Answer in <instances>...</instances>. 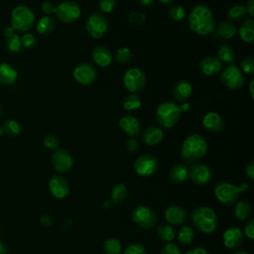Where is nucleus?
Masks as SVG:
<instances>
[{"label": "nucleus", "mask_w": 254, "mask_h": 254, "mask_svg": "<svg viewBox=\"0 0 254 254\" xmlns=\"http://www.w3.org/2000/svg\"><path fill=\"white\" fill-rule=\"evenodd\" d=\"M188 24L193 33L205 36L214 31L215 18L209 7L204 4H197L191 9L188 17Z\"/></svg>", "instance_id": "f257e3e1"}, {"label": "nucleus", "mask_w": 254, "mask_h": 254, "mask_svg": "<svg viewBox=\"0 0 254 254\" xmlns=\"http://www.w3.org/2000/svg\"><path fill=\"white\" fill-rule=\"evenodd\" d=\"M208 149L206 139L199 134H190L183 142L180 157L185 164H193L203 158Z\"/></svg>", "instance_id": "f03ea898"}, {"label": "nucleus", "mask_w": 254, "mask_h": 254, "mask_svg": "<svg viewBox=\"0 0 254 254\" xmlns=\"http://www.w3.org/2000/svg\"><path fill=\"white\" fill-rule=\"evenodd\" d=\"M249 190V185L243 183L240 186H235L228 182H218L213 187V193L216 199L224 205H232L237 200L241 193L246 192Z\"/></svg>", "instance_id": "7ed1b4c3"}, {"label": "nucleus", "mask_w": 254, "mask_h": 254, "mask_svg": "<svg viewBox=\"0 0 254 254\" xmlns=\"http://www.w3.org/2000/svg\"><path fill=\"white\" fill-rule=\"evenodd\" d=\"M190 221L191 224L200 232L209 234L216 229L217 215L211 207L200 205L191 211Z\"/></svg>", "instance_id": "20e7f679"}, {"label": "nucleus", "mask_w": 254, "mask_h": 254, "mask_svg": "<svg viewBox=\"0 0 254 254\" xmlns=\"http://www.w3.org/2000/svg\"><path fill=\"white\" fill-rule=\"evenodd\" d=\"M182 110L178 104L172 101L161 103L156 110V120L162 128H173L181 118Z\"/></svg>", "instance_id": "39448f33"}, {"label": "nucleus", "mask_w": 254, "mask_h": 254, "mask_svg": "<svg viewBox=\"0 0 254 254\" xmlns=\"http://www.w3.org/2000/svg\"><path fill=\"white\" fill-rule=\"evenodd\" d=\"M11 23L14 30L20 32L29 31L35 24V15L33 11L24 5L15 7L11 14Z\"/></svg>", "instance_id": "423d86ee"}, {"label": "nucleus", "mask_w": 254, "mask_h": 254, "mask_svg": "<svg viewBox=\"0 0 254 254\" xmlns=\"http://www.w3.org/2000/svg\"><path fill=\"white\" fill-rule=\"evenodd\" d=\"M56 17L63 23L70 24L75 22L81 15V8L80 5L75 1H64L61 2L55 8Z\"/></svg>", "instance_id": "0eeeda50"}, {"label": "nucleus", "mask_w": 254, "mask_h": 254, "mask_svg": "<svg viewBox=\"0 0 254 254\" xmlns=\"http://www.w3.org/2000/svg\"><path fill=\"white\" fill-rule=\"evenodd\" d=\"M123 83L128 91L131 93H138L146 86L147 78L145 72L138 67L129 68L124 73Z\"/></svg>", "instance_id": "6e6552de"}, {"label": "nucleus", "mask_w": 254, "mask_h": 254, "mask_svg": "<svg viewBox=\"0 0 254 254\" xmlns=\"http://www.w3.org/2000/svg\"><path fill=\"white\" fill-rule=\"evenodd\" d=\"M108 29V20L101 12H92L86 23L85 30L87 34L93 39H100Z\"/></svg>", "instance_id": "1a4fd4ad"}, {"label": "nucleus", "mask_w": 254, "mask_h": 254, "mask_svg": "<svg viewBox=\"0 0 254 254\" xmlns=\"http://www.w3.org/2000/svg\"><path fill=\"white\" fill-rule=\"evenodd\" d=\"M132 220L139 227L150 229L157 224L158 216L152 208L146 205H138L132 211Z\"/></svg>", "instance_id": "9d476101"}, {"label": "nucleus", "mask_w": 254, "mask_h": 254, "mask_svg": "<svg viewBox=\"0 0 254 254\" xmlns=\"http://www.w3.org/2000/svg\"><path fill=\"white\" fill-rule=\"evenodd\" d=\"M133 167L137 175L141 177H151L157 173L159 162L155 156L143 154L135 159Z\"/></svg>", "instance_id": "9b49d317"}, {"label": "nucleus", "mask_w": 254, "mask_h": 254, "mask_svg": "<svg viewBox=\"0 0 254 254\" xmlns=\"http://www.w3.org/2000/svg\"><path fill=\"white\" fill-rule=\"evenodd\" d=\"M220 81L229 89H238L244 84V75L240 68L230 64L220 73Z\"/></svg>", "instance_id": "f8f14e48"}, {"label": "nucleus", "mask_w": 254, "mask_h": 254, "mask_svg": "<svg viewBox=\"0 0 254 254\" xmlns=\"http://www.w3.org/2000/svg\"><path fill=\"white\" fill-rule=\"evenodd\" d=\"M189 179L195 185H206L212 179L211 169L203 163H193L189 169Z\"/></svg>", "instance_id": "ddd939ff"}, {"label": "nucleus", "mask_w": 254, "mask_h": 254, "mask_svg": "<svg viewBox=\"0 0 254 254\" xmlns=\"http://www.w3.org/2000/svg\"><path fill=\"white\" fill-rule=\"evenodd\" d=\"M52 165L58 173L68 172L73 165V158L71 154L64 149H57L51 158Z\"/></svg>", "instance_id": "4468645a"}, {"label": "nucleus", "mask_w": 254, "mask_h": 254, "mask_svg": "<svg viewBox=\"0 0 254 254\" xmlns=\"http://www.w3.org/2000/svg\"><path fill=\"white\" fill-rule=\"evenodd\" d=\"M74 80L81 85H88L92 83L97 75V71L94 65L88 63L78 64L72 71Z\"/></svg>", "instance_id": "2eb2a0df"}, {"label": "nucleus", "mask_w": 254, "mask_h": 254, "mask_svg": "<svg viewBox=\"0 0 254 254\" xmlns=\"http://www.w3.org/2000/svg\"><path fill=\"white\" fill-rule=\"evenodd\" d=\"M48 187L51 194L58 199H64L69 194L68 182L62 175H54L50 179Z\"/></svg>", "instance_id": "dca6fc26"}, {"label": "nucleus", "mask_w": 254, "mask_h": 254, "mask_svg": "<svg viewBox=\"0 0 254 254\" xmlns=\"http://www.w3.org/2000/svg\"><path fill=\"white\" fill-rule=\"evenodd\" d=\"M244 240V234L239 227L230 226L222 234L223 245L227 249H238Z\"/></svg>", "instance_id": "f3484780"}, {"label": "nucleus", "mask_w": 254, "mask_h": 254, "mask_svg": "<svg viewBox=\"0 0 254 254\" xmlns=\"http://www.w3.org/2000/svg\"><path fill=\"white\" fill-rule=\"evenodd\" d=\"M188 212L187 210L178 204L169 205L164 210V218L170 225H181L187 220Z\"/></svg>", "instance_id": "a211bd4d"}, {"label": "nucleus", "mask_w": 254, "mask_h": 254, "mask_svg": "<svg viewBox=\"0 0 254 254\" xmlns=\"http://www.w3.org/2000/svg\"><path fill=\"white\" fill-rule=\"evenodd\" d=\"M119 127L129 137L135 138L141 133V124L139 120L132 115H124L119 119Z\"/></svg>", "instance_id": "6ab92c4d"}, {"label": "nucleus", "mask_w": 254, "mask_h": 254, "mask_svg": "<svg viewBox=\"0 0 254 254\" xmlns=\"http://www.w3.org/2000/svg\"><path fill=\"white\" fill-rule=\"evenodd\" d=\"M202 126L210 133L219 132L224 126V120L220 114L211 111L206 113L202 118Z\"/></svg>", "instance_id": "aec40b11"}, {"label": "nucleus", "mask_w": 254, "mask_h": 254, "mask_svg": "<svg viewBox=\"0 0 254 254\" xmlns=\"http://www.w3.org/2000/svg\"><path fill=\"white\" fill-rule=\"evenodd\" d=\"M91 58L93 62L101 67H106L110 65L113 60L111 52L103 46H97L93 48L91 51Z\"/></svg>", "instance_id": "412c9836"}, {"label": "nucleus", "mask_w": 254, "mask_h": 254, "mask_svg": "<svg viewBox=\"0 0 254 254\" xmlns=\"http://www.w3.org/2000/svg\"><path fill=\"white\" fill-rule=\"evenodd\" d=\"M221 62L213 56L203 58L199 62V68L201 72L207 76L217 74L221 70Z\"/></svg>", "instance_id": "4be33fe9"}, {"label": "nucleus", "mask_w": 254, "mask_h": 254, "mask_svg": "<svg viewBox=\"0 0 254 254\" xmlns=\"http://www.w3.org/2000/svg\"><path fill=\"white\" fill-rule=\"evenodd\" d=\"M164 138V132L157 126H149L144 129L142 134V140L149 146H155L159 144Z\"/></svg>", "instance_id": "5701e85b"}, {"label": "nucleus", "mask_w": 254, "mask_h": 254, "mask_svg": "<svg viewBox=\"0 0 254 254\" xmlns=\"http://www.w3.org/2000/svg\"><path fill=\"white\" fill-rule=\"evenodd\" d=\"M18 71L7 63H0V83L11 85L16 82Z\"/></svg>", "instance_id": "b1692460"}, {"label": "nucleus", "mask_w": 254, "mask_h": 254, "mask_svg": "<svg viewBox=\"0 0 254 254\" xmlns=\"http://www.w3.org/2000/svg\"><path fill=\"white\" fill-rule=\"evenodd\" d=\"M192 92V87L190 83L187 80H180L176 83L174 90H173V96L177 101L185 102L186 99H188Z\"/></svg>", "instance_id": "393cba45"}, {"label": "nucleus", "mask_w": 254, "mask_h": 254, "mask_svg": "<svg viewBox=\"0 0 254 254\" xmlns=\"http://www.w3.org/2000/svg\"><path fill=\"white\" fill-rule=\"evenodd\" d=\"M238 34L244 43H251L254 39V20L252 18H246L243 20L238 29Z\"/></svg>", "instance_id": "a878e982"}, {"label": "nucleus", "mask_w": 254, "mask_h": 254, "mask_svg": "<svg viewBox=\"0 0 254 254\" xmlns=\"http://www.w3.org/2000/svg\"><path fill=\"white\" fill-rule=\"evenodd\" d=\"M234 204H235V206H234L233 213H234L235 218L239 221L248 220V218L250 217L251 211H252L250 202L245 199H240V200H237Z\"/></svg>", "instance_id": "bb28decb"}, {"label": "nucleus", "mask_w": 254, "mask_h": 254, "mask_svg": "<svg viewBox=\"0 0 254 254\" xmlns=\"http://www.w3.org/2000/svg\"><path fill=\"white\" fill-rule=\"evenodd\" d=\"M169 178L174 184H182L189 178V169L185 164H177L171 168Z\"/></svg>", "instance_id": "cd10ccee"}, {"label": "nucleus", "mask_w": 254, "mask_h": 254, "mask_svg": "<svg viewBox=\"0 0 254 254\" xmlns=\"http://www.w3.org/2000/svg\"><path fill=\"white\" fill-rule=\"evenodd\" d=\"M217 56H218L217 59L220 62L230 64L234 62V58H235L234 50L228 43H222L219 45L217 49Z\"/></svg>", "instance_id": "c85d7f7f"}, {"label": "nucleus", "mask_w": 254, "mask_h": 254, "mask_svg": "<svg viewBox=\"0 0 254 254\" xmlns=\"http://www.w3.org/2000/svg\"><path fill=\"white\" fill-rule=\"evenodd\" d=\"M37 32L41 35L51 34L56 28V21L51 16H43L37 23Z\"/></svg>", "instance_id": "c756f323"}, {"label": "nucleus", "mask_w": 254, "mask_h": 254, "mask_svg": "<svg viewBox=\"0 0 254 254\" xmlns=\"http://www.w3.org/2000/svg\"><path fill=\"white\" fill-rule=\"evenodd\" d=\"M216 33L221 38L232 39L237 33V28L232 22L223 21V22L219 23L218 26L216 27Z\"/></svg>", "instance_id": "7c9ffc66"}, {"label": "nucleus", "mask_w": 254, "mask_h": 254, "mask_svg": "<svg viewBox=\"0 0 254 254\" xmlns=\"http://www.w3.org/2000/svg\"><path fill=\"white\" fill-rule=\"evenodd\" d=\"M157 235L160 240L171 243L176 237V232L173 225H170L168 223H162L159 224V226L157 227Z\"/></svg>", "instance_id": "2f4dec72"}, {"label": "nucleus", "mask_w": 254, "mask_h": 254, "mask_svg": "<svg viewBox=\"0 0 254 254\" xmlns=\"http://www.w3.org/2000/svg\"><path fill=\"white\" fill-rule=\"evenodd\" d=\"M104 254H121L122 244L116 237L106 238L102 244Z\"/></svg>", "instance_id": "473e14b6"}, {"label": "nucleus", "mask_w": 254, "mask_h": 254, "mask_svg": "<svg viewBox=\"0 0 254 254\" xmlns=\"http://www.w3.org/2000/svg\"><path fill=\"white\" fill-rule=\"evenodd\" d=\"M127 196V188L124 184L122 183H118L116 185L113 186L111 192H110V197H111V201L113 203H121L125 200Z\"/></svg>", "instance_id": "72a5a7b5"}, {"label": "nucleus", "mask_w": 254, "mask_h": 254, "mask_svg": "<svg viewBox=\"0 0 254 254\" xmlns=\"http://www.w3.org/2000/svg\"><path fill=\"white\" fill-rule=\"evenodd\" d=\"M177 238L180 243L184 245H190L194 238L193 228L189 224L183 225L177 234Z\"/></svg>", "instance_id": "f704fd0d"}, {"label": "nucleus", "mask_w": 254, "mask_h": 254, "mask_svg": "<svg viewBox=\"0 0 254 254\" xmlns=\"http://www.w3.org/2000/svg\"><path fill=\"white\" fill-rule=\"evenodd\" d=\"M142 105V99L137 93H131L127 95L123 101V107L126 111L137 110Z\"/></svg>", "instance_id": "c9c22d12"}, {"label": "nucleus", "mask_w": 254, "mask_h": 254, "mask_svg": "<svg viewBox=\"0 0 254 254\" xmlns=\"http://www.w3.org/2000/svg\"><path fill=\"white\" fill-rule=\"evenodd\" d=\"M246 15H247V10H246V7L243 5H234L231 8H229L227 12L228 19L232 21L242 20L246 17Z\"/></svg>", "instance_id": "e433bc0d"}, {"label": "nucleus", "mask_w": 254, "mask_h": 254, "mask_svg": "<svg viewBox=\"0 0 254 254\" xmlns=\"http://www.w3.org/2000/svg\"><path fill=\"white\" fill-rule=\"evenodd\" d=\"M1 128H2V132L8 136H17L21 131V127L19 123L13 119L6 120Z\"/></svg>", "instance_id": "4c0bfd02"}, {"label": "nucleus", "mask_w": 254, "mask_h": 254, "mask_svg": "<svg viewBox=\"0 0 254 254\" xmlns=\"http://www.w3.org/2000/svg\"><path fill=\"white\" fill-rule=\"evenodd\" d=\"M6 48L11 53H19L22 49L21 38L17 34H14L11 37L7 38L6 39Z\"/></svg>", "instance_id": "58836bf2"}, {"label": "nucleus", "mask_w": 254, "mask_h": 254, "mask_svg": "<svg viewBox=\"0 0 254 254\" xmlns=\"http://www.w3.org/2000/svg\"><path fill=\"white\" fill-rule=\"evenodd\" d=\"M133 58V54L131 52V50L129 48H120L116 51L115 54V60L117 63L120 64H126L128 62H130Z\"/></svg>", "instance_id": "ea45409f"}, {"label": "nucleus", "mask_w": 254, "mask_h": 254, "mask_svg": "<svg viewBox=\"0 0 254 254\" xmlns=\"http://www.w3.org/2000/svg\"><path fill=\"white\" fill-rule=\"evenodd\" d=\"M168 14L170 16V18L175 21V22H180L185 18V9L180 6V5H172L169 10H168Z\"/></svg>", "instance_id": "a19ab883"}, {"label": "nucleus", "mask_w": 254, "mask_h": 254, "mask_svg": "<svg viewBox=\"0 0 254 254\" xmlns=\"http://www.w3.org/2000/svg\"><path fill=\"white\" fill-rule=\"evenodd\" d=\"M241 69L247 75L254 74V59L252 57H245L241 61Z\"/></svg>", "instance_id": "79ce46f5"}, {"label": "nucleus", "mask_w": 254, "mask_h": 254, "mask_svg": "<svg viewBox=\"0 0 254 254\" xmlns=\"http://www.w3.org/2000/svg\"><path fill=\"white\" fill-rule=\"evenodd\" d=\"M115 6H116V0H99L98 1L99 12L103 14L112 12Z\"/></svg>", "instance_id": "37998d69"}, {"label": "nucleus", "mask_w": 254, "mask_h": 254, "mask_svg": "<svg viewBox=\"0 0 254 254\" xmlns=\"http://www.w3.org/2000/svg\"><path fill=\"white\" fill-rule=\"evenodd\" d=\"M122 254H147V251L143 244L132 243L126 247Z\"/></svg>", "instance_id": "c03bdc74"}, {"label": "nucleus", "mask_w": 254, "mask_h": 254, "mask_svg": "<svg viewBox=\"0 0 254 254\" xmlns=\"http://www.w3.org/2000/svg\"><path fill=\"white\" fill-rule=\"evenodd\" d=\"M44 145L50 150H57L59 147V139L56 135L48 134L44 137Z\"/></svg>", "instance_id": "a18cd8bd"}, {"label": "nucleus", "mask_w": 254, "mask_h": 254, "mask_svg": "<svg viewBox=\"0 0 254 254\" xmlns=\"http://www.w3.org/2000/svg\"><path fill=\"white\" fill-rule=\"evenodd\" d=\"M21 44H22V47L31 49V48H34L36 46L37 39H36V37L33 34H29V33L28 34H24L21 37Z\"/></svg>", "instance_id": "49530a36"}, {"label": "nucleus", "mask_w": 254, "mask_h": 254, "mask_svg": "<svg viewBox=\"0 0 254 254\" xmlns=\"http://www.w3.org/2000/svg\"><path fill=\"white\" fill-rule=\"evenodd\" d=\"M145 19H146V16L139 12H132L128 15V20H129L130 24L141 25L145 22Z\"/></svg>", "instance_id": "de8ad7c7"}, {"label": "nucleus", "mask_w": 254, "mask_h": 254, "mask_svg": "<svg viewBox=\"0 0 254 254\" xmlns=\"http://www.w3.org/2000/svg\"><path fill=\"white\" fill-rule=\"evenodd\" d=\"M161 254H182L181 249L174 243H167L163 246Z\"/></svg>", "instance_id": "09e8293b"}, {"label": "nucleus", "mask_w": 254, "mask_h": 254, "mask_svg": "<svg viewBox=\"0 0 254 254\" xmlns=\"http://www.w3.org/2000/svg\"><path fill=\"white\" fill-rule=\"evenodd\" d=\"M243 234L249 239V240H252L254 238V219L251 218L249 219L245 226H244V230L242 231Z\"/></svg>", "instance_id": "8fccbe9b"}, {"label": "nucleus", "mask_w": 254, "mask_h": 254, "mask_svg": "<svg viewBox=\"0 0 254 254\" xmlns=\"http://www.w3.org/2000/svg\"><path fill=\"white\" fill-rule=\"evenodd\" d=\"M138 149H139L138 141L135 138L130 137V139H128L126 142V150L130 153H135L138 151Z\"/></svg>", "instance_id": "3c124183"}, {"label": "nucleus", "mask_w": 254, "mask_h": 254, "mask_svg": "<svg viewBox=\"0 0 254 254\" xmlns=\"http://www.w3.org/2000/svg\"><path fill=\"white\" fill-rule=\"evenodd\" d=\"M41 8H42V11H43L46 15L50 16L51 14H54L56 6H55L53 3L46 1V2H43V4H42V7H41Z\"/></svg>", "instance_id": "603ef678"}, {"label": "nucleus", "mask_w": 254, "mask_h": 254, "mask_svg": "<svg viewBox=\"0 0 254 254\" xmlns=\"http://www.w3.org/2000/svg\"><path fill=\"white\" fill-rule=\"evenodd\" d=\"M245 174L250 181L254 180V161H250L245 169Z\"/></svg>", "instance_id": "864d4df0"}, {"label": "nucleus", "mask_w": 254, "mask_h": 254, "mask_svg": "<svg viewBox=\"0 0 254 254\" xmlns=\"http://www.w3.org/2000/svg\"><path fill=\"white\" fill-rule=\"evenodd\" d=\"M185 254H209V252L203 247H194L188 250Z\"/></svg>", "instance_id": "5fc2aeb1"}, {"label": "nucleus", "mask_w": 254, "mask_h": 254, "mask_svg": "<svg viewBox=\"0 0 254 254\" xmlns=\"http://www.w3.org/2000/svg\"><path fill=\"white\" fill-rule=\"evenodd\" d=\"M40 222L44 226H50L53 223V219H52V217L49 214H43L40 217Z\"/></svg>", "instance_id": "6e6d98bb"}, {"label": "nucleus", "mask_w": 254, "mask_h": 254, "mask_svg": "<svg viewBox=\"0 0 254 254\" xmlns=\"http://www.w3.org/2000/svg\"><path fill=\"white\" fill-rule=\"evenodd\" d=\"M245 7L247 10V14H249L250 18L254 17V0H247V4Z\"/></svg>", "instance_id": "4d7b16f0"}, {"label": "nucleus", "mask_w": 254, "mask_h": 254, "mask_svg": "<svg viewBox=\"0 0 254 254\" xmlns=\"http://www.w3.org/2000/svg\"><path fill=\"white\" fill-rule=\"evenodd\" d=\"M14 31H15V30H14L12 27H7V28L4 30L3 34H4V36H5L6 39H7V38L11 37L12 35H14Z\"/></svg>", "instance_id": "13d9d810"}, {"label": "nucleus", "mask_w": 254, "mask_h": 254, "mask_svg": "<svg viewBox=\"0 0 254 254\" xmlns=\"http://www.w3.org/2000/svg\"><path fill=\"white\" fill-rule=\"evenodd\" d=\"M253 85H254V79H251V81L249 82V85H248V89H249L250 97H251L252 99L254 98V88H253Z\"/></svg>", "instance_id": "bf43d9fd"}, {"label": "nucleus", "mask_w": 254, "mask_h": 254, "mask_svg": "<svg viewBox=\"0 0 254 254\" xmlns=\"http://www.w3.org/2000/svg\"><path fill=\"white\" fill-rule=\"evenodd\" d=\"M138 1H139L140 4L143 5V6H150V5L153 3L154 0H138Z\"/></svg>", "instance_id": "052dcab7"}, {"label": "nucleus", "mask_w": 254, "mask_h": 254, "mask_svg": "<svg viewBox=\"0 0 254 254\" xmlns=\"http://www.w3.org/2000/svg\"><path fill=\"white\" fill-rule=\"evenodd\" d=\"M180 108H181L182 111H187L190 108V104L187 103V102H183V104L180 106Z\"/></svg>", "instance_id": "680f3d73"}, {"label": "nucleus", "mask_w": 254, "mask_h": 254, "mask_svg": "<svg viewBox=\"0 0 254 254\" xmlns=\"http://www.w3.org/2000/svg\"><path fill=\"white\" fill-rule=\"evenodd\" d=\"M0 254H7V249L1 241H0Z\"/></svg>", "instance_id": "e2e57ef3"}, {"label": "nucleus", "mask_w": 254, "mask_h": 254, "mask_svg": "<svg viewBox=\"0 0 254 254\" xmlns=\"http://www.w3.org/2000/svg\"><path fill=\"white\" fill-rule=\"evenodd\" d=\"M233 254H249V252L245 251V250H242V249H236Z\"/></svg>", "instance_id": "0e129e2a"}, {"label": "nucleus", "mask_w": 254, "mask_h": 254, "mask_svg": "<svg viewBox=\"0 0 254 254\" xmlns=\"http://www.w3.org/2000/svg\"><path fill=\"white\" fill-rule=\"evenodd\" d=\"M159 1L163 4H170V3H173L175 0H159Z\"/></svg>", "instance_id": "69168bd1"}, {"label": "nucleus", "mask_w": 254, "mask_h": 254, "mask_svg": "<svg viewBox=\"0 0 254 254\" xmlns=\"http://www.w3.org/2000/svg\"><path fill=\"white\" fill-rule=\"evenodd\" d=\"M2 133H3V132H2V128H1V126H0V135H1Z\"/></svg>", "instance_id": "338daca9"}, {"label": "nucleus", "mask_w": 254, "mask_h": 254, "mask_svg": "<svg viewBox=\"0 0 254 254\" xmlns=\"http://www.w3.org/2000/svg\"><path fill=\"white\" fill-rule=\"evenodd\" d=\"M0 115H1V106H0Z\"/></svg>", "instance_id": "774afa93"}]
</instances>
